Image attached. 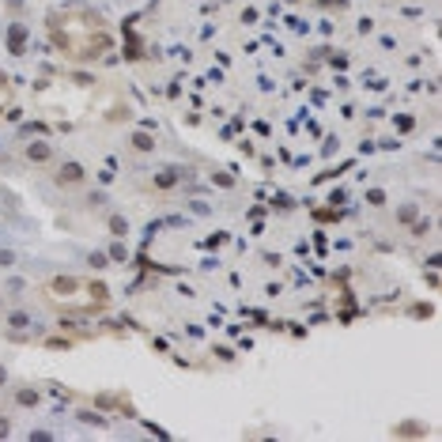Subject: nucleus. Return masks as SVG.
<instances>
[{
  "instance_id": "1",
  "label": "nucleus",
  "mask_w": 442,
  "mask_h": 442,
  "mask_svg": "<svg viewBox=\"0 0 442 442\" xmlns=\"http://www.w3.org/2000/svg\"><path fill=\"white\" fill-rule=\"evenodd\" d=\"M49 38L72 61H91L110 49V34L102 27V19L95 12H76V8L49 19Z\"/></svg>"
},
{
  "instance_id": "2",
  "label": "nucleus",
  "mask_w": 442,
  "mask_h": 442,
  "mask_svg": "<svg viewBox=\"0 0 442 442\" xmlns=\"http://www.w3.org/2000/svg\"><path fill=\"white\" fill-rule=\"evenodd\" d=\"M87 280H76V276H57V280H49V295H53V302H72L76 310H95V302L84 299V291H87Z\"/></svg>"
},
{
  "instance_id": "3",
  "label": "nucleus",
  "mask_w": 442,
  "mask_h": 442,
  "mask_svg": "<svg viewBox=\"0 0 442 442\" xmlns=\"http://www.w3.org/2000/svg\"><path fill=\"white\" fill-rule=\"evenodd\" d=\"M80 182H84V167L80 163H64L57 174V186H80Z\"/></svg>"
},
{
  "instance_id": "4",
  "label": "nucleus",
  "mask_w": 442,
  "mask_h": 442,
  "mask_svg": "<svg viewBox=\"0 0 442 442\" xmlns=\"http://www.w3.org/2000/svg\"><path fill=\"white\" fill-rule=\"evenodd\" d=\"M27 155L34 163H42V159H49V144H34V147H27Z\"/></svg>"
},
{
  "instance_id": "5",
  "label": "nucleus",
  "mask_w": 442,
  "mask_h": 442,
  "mask_svg": "<svg viewBox=\"0 0 442 442\" xmlns=\"http://www.w3.org/2000/svg\"><path fill=\"white\" fill-rule=\"evenodd\" d=\"M23 38H27V30H23V27H15V30H12V49H15V53L23 49Z\"/></svg>"
},
{
  "instance_id": "6",
  "label": "nucleus",
  "mask_w": 442,
  "mask_h": 442,
  "mask_svg": "<svg viewBox=\"0 0 442 442\" xmlns=\"http://www.w3.org/2000/svg\"><path fill=\"white\" fill-rule=\"evenodd\" d=\"M136 147L140 151H151V136H136Z\"/></svg>"
},
{
  "instance_id": "7",
  "label": "nucleus",
  "mask_w": 442,
  "mask_h": 442,
  "mask_svg": "<svg viewBox=\"0 0 442 442\" xmlns=\"http://www.w3.org/2000/svg\"><path fill=\"white\" fill-rule=\"evenodd\" d=\"M4 102H8V84L0 80V106H4Z\"/></svg>"
}]
</instances>
